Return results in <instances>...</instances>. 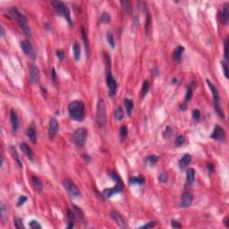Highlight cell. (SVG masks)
Masks as SVG:
<instances>
[{
    "label": "cell",
    "instance_id": "obj_24",
    "mask_svg": "<svg viewBox=\"0 0 229 229\" xmlns=\"http://www.w3.org/2000/svg\"><path fill=\"white\" fill-rule=\"evenodd\" d=\"M124 106H125V108H126L128 116H131V115H132V112H133V109H134V102H133V100H129V99H125L124 100Z\"/></svg>",
    "mask_w": 229,
    "mask_h": 229
},
{
    "label": "cell",
    "instance_id": "obj_25",
    "mask_svg": "<svg viewBox=\"0 0 229 229\" xmlns=\"http://www.w3.org/2000/svg\"><path fill=\"white\" fill-rule=\"evenodd\" d=\"M121 5H122V7L123 9L124 10V12L127 14H132V3H131L130 1H125V0H124V1L121 2Z\"/></svg>",
    "mask_w": 229,
    "mask_h": 229
},
{
    "label": "cell",
    "instance_id": "obj_11",
    "mask_svg": "<svg viewBox=\"0 0 229 229\" xmlns=\"http://www.w3.org/2000/svg\"><path fill=\"white\" fill-rule=\"evenodd\" d=\"M111 218L118 225L119 227L121 228H126V224L124 222V219L123 218V217L120 215V213L116 210H113L110 214Z\"/></svg>",
    "mask_w": 229,
    "mask_h": 229
},
{
    "label": "cell",
    "instance_id": "obj_49",
    "mask_svg": "<svg viewBox=\"0 0 229 229\" xmlns=\"http://www.w3.org/2000/svg\"><path fill=\"white\" fill-rule=\"evenodd\" d=\"M56 56H57V57L59 58L60 61H63V60L64 59V54L61 50L56 51Z\"/></svg>",
    "mask_w": 229,
    "mask_h": 229
},
{
    "label": "cell",
    "instance_id": "obj_8",
    "mask_svg": "<svg viewBox=\"0 0 229 229\" xmlns=\"http://www.w3.org/2000/svg\"><path fill=\"white\" fill-rule=\"evenodd\" d=\"M106 82H107V85L109 89L110 94L111 95H115L117 90V82L115 80V78L112 76L110 70H108V72L107 73V77H106Z\"/></svg>",
    "mask_w": 229,
    "mask_h": 229
},
{
    "label": "cell",
    "instance_id": "obj_42",
    "mask_svg": "<svg viewBox=\"0 0 229 229\" xmlns=\"http://www.w3.org/2000/svg\"><path fill=\"white\" fill-rule=\"evenodd\" d=\"M192 117H193V119H195L196 121H198V120L200 119V117H201V113H200V111H199L198 109H194V110L192 111Z\"/></svg>",
    "mask_w": 229,
    "mask_h": 229
},
{
    "label": "cell",
    "instance_id": "obj_26",
    "mask_svg": "<svg viewBox=\"0 0 229 229\" xmlns=\"http://www.w3.org/2000/svg\"><path fill=\"white\" fill-rule=\"evenodd\" d=\"M150 84L148 81H144L143 83H142V90H141V97L142 99H143V98L147 95V93L149 92L150 90Z\"/></svg>",
    "mask_w": 229,
    "mask_h": 229
},
{
    "label": "cell",
    "instance_id": "obj_43",
    "mask_svg": "<svg viewBox=\"0 0 229 229\" xmlns=\"http://www.w3.org/2000/svg\"><path fill=\"white\" fill-rule=\"evenodd\" d=\"M191 96H192V90H191V88L189 87L188 90H187L186 95H185V100H186V101L190 100L191 99Z\"/></svg>",
    "mask_w": 229,
    "mask_h": 229
},
{
    "label": "cell",
    "instance_id": "obj_21",
    "mask_svg": "<svg viewBox=\"0 0 229 229\" xmlns=\"http://www.w3.org/2000/svg\"><path fill=\"white\" fill-rule=\"evenodd\" d=\"M10 153H11V155H12L13 158L14 159V161L17 163V165H18L20 168H22V162H21L20 157H19L18 152H17L16 149H15L14 146H11V147H10Z\"/></svg>",
    "mask_w": 229,
    "mask_h": 229
},
{
    "label": "cell",
    "instance_id": "obj_1",
    "mask_svg": "<svg viewBox=\"0 0 229 229\" xmlns=\"http://www.w3.org/2000/svg\"><path fill=\"white\" fill-rule=\"evenodd\" d=\"M70 116L77 121H82L84 117V104L81 100L73 101L68 106Z\"/></svg>",
    "mask_w": 229,
    "mask_h": 229
},
{
    "label": "cell",
    "instance_id": "obj_17",
    "mask_svg": "<svg viewBox=\"0 0 229 229\" xmlns=\"http://www.w3.org/2000/svg\"><path fill=\"white\" fill-rule=\"evenodd\" d=\"M10 121H11V124H12L13 131H14V132H16L17 128H18V124H19V119H18V116H17L16 113H15L14 110H11Z\"/></svg>",
    "mask_w": 229,
    "mask_h": 229
},
{
    "label": "cell",
    "instance_id": "obj_50",
    "mask_svg": "<svg viewBox=\"0 0 229 229\" xmlns=\"http://www.w3.org/2000/svg\"><path fill=\"white\" fill-rule=\"evenodd\" d=\"M51 77H52V80L54 82H56V70L55 68H52V72H51Z\"/></svg>",
    "mask_w": 229,
    "mask_h": 229
},
{
    "label": "cell",
    "instance_id": "obj_31",
    "mask_svg": "<svg viewBox=\"0 0 229 229\" xmlns=\"http://www.w3.org/2000/svg\"><path fill=\"white\" fill-rule=\"evenodd\" d=\"M158 160V157L156 156V155H150L149 157H147L146 158V163L149 165V166H153L155 165L157 161Z\"/></svg>",
    "mask_w": 229,
    "mask_h": 229
},
{
    "label": "cell",
    "instance_id": "obj_34",
    "mask_svg": "<svg viewBox=\"0 0 229 229\" xmlns=\"http://www.w3.org/2000/svg\"><path fill=\"white\" fill-rule=\"evenodd\" d=\"M120 138H121V141H124L126 136H127V134H128V130H127V127L126 126H122L120 128Z\"/></svg>",
    "mask_w": 229,
    "mask_h": 229
},
{
    "label": "cell",
    "instance_id": "obj_4",
    "mask_svg": "<svg viewBox=\"0 0 229 229\" xmlns=\"http://www.w3.org/2000/svg\"><path fill=\"white\" fill-rule=\"evenodd\" d=\"M52 5H53L54 8H55V10L57 14L64 16L65 19L67 20V22L70 25H73V22H72V20H71L70 11H69V9L66 6H65L64 3L60 2V1H53Z\"/></svg>",
    "mask_w": 229,
    "mask_h": 229
},
{
    "label": "cell",
    "instance_id": "obj_53",
    "mask_svg": "<svg viewBox=\"0 0 229 229\" xmlns=\"http://www.w3.org/2000/svg\"><path fill=\"white\" fill-rule=\"evenodd\" d=\"M224 222H225V226H226V227H228V226H229V225H228V217H227L225 218Z\"/></svg>",
    "mask_w": 229,
    "mask_h": 229
},
{
    "label": "cell",
    "instance_id": "obj_3",
    "mask_svg": "<svg viewBox=\"0 0 229 229\" xmlns=\"http://www.w3.org/2000/svg\"><path fill=\"white\" fill-rule=\"evenodd\" d=\"M9 14L18 22L20 27H21V28L22 29V30L24 31V33H25L28 37H30V36H31L30 30V28H29L28 25H27V20H26L25 16H24L23 14H22L15 7H13V8L9 9Z\"/></svg>",
    "mask_w": 229,
    "mask_h": 229
},
{
    "label": "cell",
    "instance_id": "obj_10",
    "mask_svg": "<svg viewBox=\"0 0 229 229\" xmlns=\"http://www.w3.org/2000/svg\"><path fill=\"white\" fill-rule=\"evenodd\" d=\"M58 122L56 118L52 117L49 120V124H48V135L49 138H54L55 135L56 134L57 131H58Z\"/></svg>",
    "mask_w": 229,
    "mask_h": 229
},
{
    "label": "cell",
    "instance_id": "obj_9",
    "mask_svg": "<svg viewBox=\"0 0 229 229\" xmlns=\"http://www.w3.org/2000/svg\"><path fill=\"white\" fill-rule=\"evenodd\" d=\"M20 45H21V48H22L23 53H24L27 56H29V57H30V58H32V59H35V58H36V53H35V51L33 50V48H32V46L30 45V43H29V42L26 41V40H23V41L21 42Z\"/></svg>",
    "mask_w": 229,
    "mask_h": 229
},
{
    "label": "cell",
    "instance_id": "obj_28",
    "mask_svg": "<svg viewBox=\"0 0 229 229\" xmlns=\"http://www.w3.org/2000/svg\"><path fill=\"white\" fill-rule=\"evenodd\" d=\"M31 181H32V183H33L34 187L36 190L38 191H40L41 188H42V183H41V181L35 176H31Z\"/></svg>",
    "mask_w": 229,
    "mask_h": 229
},
{
    "label": "cell",
    "instance_id": "obj_47",
    "mask_svg": "<svg viewBox=\"0 0 229 229\" xmlns=\"http://www.w3.org/2000/svg\"><path fill=\"white\" fill-rule=\"evenodd\" d=\"M171 225H172L173 228H181L182 227V225L178 221H176V220L171 221Z\"/></svg>",
    "mask_w": 229,
    "mask_h": 229
},
{
    "label": "cell",
    "instance_id": "obj_22",
    "mask_svg": "<svg viewBox=\"0 0 229 229\" xmlns=\"http://www.w3.org/2000/svg\"><path fill=\"white\" fill-rule=\"evenodd\" d=\"M229 20V10H228V7L226 4H225L224 6V8H223V11H222V14H221V22L224 23V24H226L227 22Z\"/></svg>",
    "mask_w": 229,
    "mask_h": 229
},
{
    "label": "cell",
    "instance_id": "obj_46",
    "mask_svg": "<svg viewBox=\"0 0 229 229\" xmlns=\"http://www.w3.org/2000/svg\"><path fill=\"white\" fill-rule=\"evenodd\" d=\"M155 224H156V222H155V221H150V222L147 223L146 225H142L140 228H151V227H153V226L155 225Z\"/></svg>",
    "mask_w": 229,
    "mask_h": 229
},
{
    "label": "cell",
    "instance_id": "obj_52",
    "mask_svg": "<svg viewBox=\"0 0 229 229\" xmlns=\"http://www.w3.org/2000/svg\"><path fill=\"white\" fill-rule=\"evenodd\" d=\"M74 227V222L73 221H70L68 225H67V228H73Z\"/></svg>",
    "mask_w": 229,
    "mask_h": 229
},
{
    "label": "cell",
    "instance_id": "obj_5",
    "mask_svg": "<svg viewBox=\"0 0 229 229\" xmlns=\"http://www.w3.org/2000/svg\"><path fill=\"white\" fill-rule=\"evenodd\" d=\"M87 135H88V131L86 128H83V127L78 128L74 132V137H73L74 142L75 143V145L78 147L83 146L86 142Z\"/></svg>",
    "mask_w": 229,
    "mask_h": 229
},
{
    "label": "cell",
    "instance_id": "obj_54",
    "mask_svg": "<svg viewBox=\"0 0 229 229\" xmlns=\"http://www.w3.org/2000/svg\"><path fill=\"white\" fill-rule=\"evenodd\" d=\"M186 108H187L186 105H184V104H183V105H182V106H181V109H182V110H185Z\"/></svg>",
    "mask_w": 229,
    "mask_h": 229
},
{
    "label": "cell",
    "instance_id": "obj_38",
    "mask_svg": "<svg viewBox=\"0 0 229 229\" xmlns=\"http://www.w3.org/2000/svg\"><path fill=\"white\" fill-rule=\"evenodd\" d=\"M100 20H101V22H104V23L109 22H110V20H111L109 14H108V13H103V14H102V15H101Z\"/></svg>",
    "mask_w": 229,
    "mask_h": 229
},
{
    "label": "cell",
    "instance_id": "obj_44",
    "mask_svg": "<svg viewBox=\"0 0 229 229\" xmlns=\"http://www.w3.org/2000/svg\"><path fill=\"white\" fill-rule=\"evenodd\" d=\"M67 217L70 221H74V218H75V213L74 211H72L71 209H69L67 211Z\"/></svg>",
    "mask_w": 229,
    "mask_h": 229
},
{
    "label": "cell",
    "instance_id": "obj_23",
    "mask_svg": "<svg viewBox=\"0 0 229 229\" xmlns=\"http://www.w3.org/2000/svg\"><path fill=\"white\" fill-rule=\"evenodd\" d=\"M183 51H184V48L182 47V46H178V47L174 50V53H173V58H174V60L179 61V60L181 59V56H182Z\"/></svg>",
    "mask_w": 229,
    "mask_h": 229
},
{
    "label": "cell",
    "instance_id": "obj_36",
    "mask_svg": "<svg viewBox=\"0 0 229 229\" xmlns=\"http://www.w3.org/2000/svg\"><path fill=\"white\" fill-rule=\"evenodd\" d=\"M174 134L173 129H172L171 127L168 126V127H167V129L165 130L164 134H163V135H164V137H165V138H169L170 136H172V134Z\"/></svg>",
    "mask_w": 229,
    "mask_h": 229
},
{
    "label": "cell",
    "instance_id": "obj_12",
    "mask_svg": "<svg viewBox=\"0 0 229 229\" xmlns=\"http://www.w3.org/2000/svg\"><path fill=\"white\" fill-rule=\"evenodd\" d=\"M30 74L31 81L33 82H39L40 81V70L38 66L34 64H30Z\"/></svg>",
    "mask_w": 229,
    "mask_h": 229
},
{
    "label": "cell",
    "instance_id": "obj_33",
    "mask_svg": "<svg viewBox=\"0 0 229 229\" xmlns=\"http://www.w3.org/2000/svg\"><path fill=\"white\" fill-rule=\"evenodd\" d=\"M107 40H108V44L110 45V47H111L112 48H115V40H114L113 33H112L110 30H108V31L107 32Z\"/></svg>",
    "mask_w": 229,
    "mask_h": 229
},
{
    "label": "cell",
    "instance_id": "obj_48",
    "mask_svg": "<svg viewBox=\"0 0 229 229\" xmlns=\"http://www.w3.org/2000/svg\"><path fill=\"white\" fill-rule=\"evenodd\" d=\"M27 201V197H25V196H21V197L19 198V201H18V206H21L22 204H24Z\"/></svg>",
    "mask_w": 229,
    "mask_h": 229
},
{
    "label": "cell",
    "instance_id": "obj_19",
    "mask_svg": "<svg viewBox=\"0 0 229 229\" xmlns=\"http://www.w3.org/2000/svg\"><path fill=\"white\" fill-rule=\"evenodd\" d=\"M26 134H27V136L30 139V141H31L32 142H37L36 131H35V128L33 127V125L30 126V127L27 129Z\"/></svg>",
    "mask_w": 229,
    "mask_h": 229
},
{
    "label": "cell",
    "instance_id": "obj_29",
    "mask_svg": "<svg viewBox=\"0 0 229 229\" xmlns=\"http://www.w3.org/2000/svg\"><path fill=\"white\" fill-rule=\"evenodd\" d=\"M150 30H151V15L148 13L147 18H146V25H145V31L147 35L150 34Z\"/></svg>",
    "mask_w": 229,
    "mask_h": 229
},
{
    "label": "cell",
    "instance_id": "obj_2",
    "mask_svg": "<svg viewBox=\"0 0 229 229\" xmlns=\"http://www.w3.org/2000/svg\"><path fill=\"white\" fill-rule=\"evenodd\" d=\"M96 124L99 127H105L107 124V108L104 100L100 99L98 102L96 113Z\"/></svg>",
    "mask_w": 229,
    "mask_h": 229
},
{
    "label": "cell",
    "instance_id": "obj_20",
    "mask_svg": "<svg viewBox=\"0 0 229 229\" xmlns=\"http://www.w3.org/2000/svg\"><path fill=\"white\" fill-rule=\"evenodd\" d=\"M191 160V155H189V154H185V155H183V157H182V158L180 159V161H179V167H180L182 169L185 168L190 164Z\"/></svg>",
    "mask_w": 229,
    "mask_h": 229
},
{
    "label": "cell",
    "instance_id": "obj_32",
    "mask_svg": "<svg viewBox=\"0 0 229 229\" xmlns=\"http://www.w3.org/2000/svg\"><path fill=\"white\" fill-rule=\"evenodd\" d=\"M129 183L131 184H142L144 183V178L137 176V177H131L129 179Z\"/></svg>",
    "mask_w": 229,
    "mask_h": 229
},
{
    "label": "cell",
    "instance_id": "obj_6",
    "mask_svg": "<svg viewBox=\"0 0 229 229\" xmlns=\"http://www.w3.org/2000/svg\"><path fill=\"white\" fill-rule=\"evenodd\" d=\"M207 83L212 92V96H213V100H214V107H215V109L217 111V113L219 115L220 117L224 118V113L220 108V104H219V97H218V92H217V88L215 87V85L209 81V80H207Z\"/></svg>",
    "mask_w": 229,
    "mask_h": 229
},
{
    "label": "cell",
    "instance_id": "obj_35",
    "mask_svg": "<svg viewBox=\"0 0 229 229\" xmlns=\"http://www.w3.org/2000/svg\"><path fill=\"white\" fill-rule=\"evenodd\" d=\"M184 142H185V138L183 135H179V136L176 137V139L175 141V143H176V147H180L184 143Z\"/></svg>",
    "mask_w": 229,
    "mask_h": 229
},
{
    "label": "cell",
    "instance_id": "obj_55",
    "mask_svg": "<svg viewBox=\"0 0 229 229\" xmlns=\"http://www.w3.org/2000/svg\"><path fill=\"white\" fill-rule=\"evenodd\" d=\"M1 33H2V37H4V36H5V31H4V29H3V27L1 28Z\"/></svg>",
    "mask_w": 229,
    "mask_h": 229
},
{
    "label": "cell",
    "instance_id": "obj_14",
    "mask_svg": "<svg viewBox=\"0 0 229 229\" xmlns=\"http://www.w3.org/2000/svg\"><path fill=\"white\" fill-rule=\"evenodd\" d=\"M193 201L192 195L190 192H184L182 195V201H181V206L183 208H188L191 205Z\"/></svg>",
    "mask_w": 229,
    "mask_h": 229
},
{
    "label": "cell",
    "instance_id": "obj_18",
    "mask_svg": "<svg viewBox=\"0 0 229 229\" xmlns=\"http://www.w3.org/2000/svg\"><path fill=\"white\" fill-rule=\"evenodd\" d=\"M194 178H195V170L192 169V168H189L187 170V173H186V185H187V187H190L193 183Z\"/></svg>",
    "mask_w": 229,
    "mask_h": 229
},
{
    "label": "cell",
    "instance_id": "obj_13",
    "mask_svg": "<svg viewBox=\"0 0 229 229\" xmlns=\"http://www.w3.org/2000/svg\"><path fill=\"white\" fill-rule=\"evenodd\" d=\"M225 137V132L221 126L217 125L213 131V134H211V138L215 139V140H218V141H224Z\"/></svg>",
    "mask_w": 229,
    "mask_h": 229
},
{
    "label": "cell",
    "instance_id": "obj_41",
    "mask_svg": "<svg viewBox=\"0 0 229 229\" xmlns=\"http://www.w3.org/2000/svg\"><path fill=\"white\" fill-rule=\"evenodd\" d=\"M14 225H15L16 228H19V229L24 228V225H23V224H22V220L21 218H16V219H15V221H14Z\"/></svg>",
    "mask_w": 229,
    "mask_h": 229
},
{
    "label": "cell",
    "instance_id": "obj_51",
    "mask_svg": "<svg viewBox=\"0 0 229 229\" xmlns=\"http://www.w3.org/2000/svg\"><path fill=\"white\" fill-rule=\"evenodd\" d=\"M207 168H209V172H210V173H212V172H213L214 167H213V165H212V164H210V163H209V164L207 165Z\"/></svg>",
    "mask_w": 229,
    "mask_h": 229
},
{
    "label": "cell",
    "instance_id": "obj_40",
    "mask_svg": "<svg viewBox=\"0 0 229 229\" xmlns=\"http://www.w3.org/2000/svg\"><path fill=\"white\" fill-rule=\"evenodd\" d=\"M220 64H221V66H222V69H223V72H224V74H225V78H228V68H227L226 63L224 62V61H221Z\"/></svg>",
    "mask_w": 229,
    "mask_h": 229
},
{
    "label": "cell",
    "instance_id": "obj_39",
    "mask_svg": "<svg viewBox=\"0 0 229 229\" xmlns=\"http://www.w3.org/2000/svg\"><path fill=\"white\" fill-rule=\"evenodd\" d=\"M168 175L166 173V172H164V173H162L160 176H159V177H158V180H159V182L160 183H167L168 182Z\"/></svg>",
    "mask_w": 229,
    "mask_h": 229
},
{
    "label": "cell",
    "instance_id": "obj_30",
    "mask_svg": "<svg viewBox=\"0 0 229 229\" xmlns=\"http://www.w3.org/2000/svg\"><path fill=\"white\" fill-rule=\"evenodd\" d=\"M114 117L116 121H121L123 118H124V110L122 108H117L116 110H115V113H114Z\"/></svg>",
    "mask_w": 229,
    "mask_h": 229
},
{
    "label": "cell",
    "instance_id": "obj_27",
    "mask_svg": "<svg viewBox=\"0 0 229 229\" xmlns=\"http://www.w3.org/2000/svg\"><path fill=\"white\" fill-rule=\"evenodd\" d=\"M73 50H74V56L76 61H79L81 58V47L78 43H74L73 46Z\"/></svg>",
    "mask_w": 229,
    "mask_h": 229
},
{
    "label": "cell",
    "instance_id": "obj_37",
    "mask_svg": "<svg viewBox=\"0 0 229 229\" xmlns=\"http://www.w3.org/2000/svg\"><path fill=\"white\" fill-rule=\"evenodd\" d=\"M30 227L33 229H38V228H41V225L37 220H31L30 222Z\"/></svg>",
    "mask_w": 229,
    "mask_h": 229
},
{
    "label": "cell",
    "instance_id": "obj_15",
    "mask_svg": "<svg viewBox=\"0 0 229 229\" xmlns=\"http://www.w3.org/2000/svg\"><path fill=\"white\" fill-rule=\"evenodd\" d=\"M123 190V185H119V184H116V186L114 188H110V189H106L103 191V194L106 198H109L112 195L122 191Z\"/></svg>",
    "mask_w": 229,
    "mask_h": 229
},
{
    "label": "cell",
    "instance_id": "obj_16",
    "mask_svg": "<svg viewBox=\"0 0 229 229\" xmlns=\"http://www.w3.org/2000/svg\"><path fill=\"white\" fill-rule=\"evenodd\" d=\"M21 149L23 151V153L26 155V157L30 159V160H33V157H34V155H33V152H32L30 147L26 143V142H22L21 144Z\"/></svg>",
    "mask_w": 229,
    "mask_h": 229
},
{
    "label": "cell",
    "instance_id": "obj_7",
    "mask_svg": "<svg viewBox=\"0 0 229 229\" xmlns=\"http://www.w3.org/2000/svg\"><path fill=\"white\" fill-rule=\"evenodd\" d=\"M63 185L65 188V190L67 191V192L73 196V197H79L80 196V191L75 185V183L71 181L70 179H65L63 182Z\"/></svg>",
    "mask_w": 229,
    "mask_h": 229
},
{
    "label": "cell",
    "instance_id": "obj_45",
    "mask_svg": "<svg viewBox=\"0 0 229 229\" xmlns=\"http://www.w3.org/2000/svg\"><path fill=\"white\" fill-rule=\"evenodd\" d=\"M225 57L226 60H228V38L225 40Z\"/></svg>",
    "mask_w": 229,
    "mask_h": 229
}]
</instances>
